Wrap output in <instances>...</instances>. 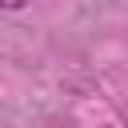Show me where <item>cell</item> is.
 Returning a JSON list of instances; mask_svg holds the SVG:
<instances>
[{
	"label": "cell",
	"instance_id": "6da1fadb",
	"mask_svg": "<svg viewBox=\"0 0 128 128\" xmlns=\"http://www.w3.org/2000/svg\"><path fill=\"white\" fill-rule=\"evenodd\" d=\"M28 0H0V8H24Z\"/></svg>",
	"mask_w": 128,
	"mask_h": 128
}]
</instances>
